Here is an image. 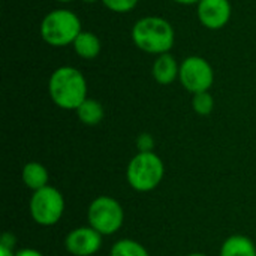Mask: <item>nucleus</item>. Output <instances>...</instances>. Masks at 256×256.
I'll list each match as a JSON object with an SVG mask.
<instances>
[{"label": "nucleus", "mask_w": 256, "mask_h": 256, "mask_svg": "<svg viewBox=\"0 0 256 256\" xmlns=\"http://www.w3.org/2000/svg\"><path fill=\"white\" fill-rule=\"evenodd\" d=\"M48 94L56 106L66 111H76L87 99V80L76 68L60 66L48 80Z\"/></svg>", "instance_id": "obj_1"}, {"label": "nucleus", "mask_w": 256, "mask_h": 256, "mask_svg": "<svg viewBox=\"0 0 256 256\" xmlns=\"http://www.w3.org/2000/svg\"><path fill=\"white\" fill-rule=\"evenodd\" d=\"M135 46L147 54L160 56L170 52L176 42V32L172 24L156 15H148L136 20L130 30Z\"/></svg>", "instance_id": "obj_2"}, {"label": "nucleus", "mask_w": 256, "mask_h": 256, "mask_svg": "<svg viewBox=\"0 0 256 256\" xmlns=\"http://www.w3.org/2000/svg\"><path fill=\"white\" fill-rule=\"evenodd\" d=\"M40 38L45 44L60 48L72 45L82 32L80 16L70 9H52L40 21Z\"/></svg>", "instance_id": "obj_3"}, {"label": "nucleus", "mask_w": 256, "mask_h": 256, "mask_svg": "<svg viewBox=\"0 0 256 256\" xmlns=\"http://www.w3.org/2000/svg\"><path fill=\"white\" fill-rule=\"evenodd\" d=\"M165 165L154 153H138L130 159L126 168V180L136 192H152L164 180Z\"/></svg>", "instance_id": "obj_4"}, {"label": "nucleus", "mask_w": 256, "mask_h": 256, "mask_svg": "<svg viewBox=\"0 0 256 256\" xmlns=\"http://www.w3.org/2000/svg\"><path fill=\"white\" fill-rule=\"evenodd\" d=\"M88 225L102 236L116 234L124 222V212L122 204L112 196L94 198L87 210Z\"/></svg>", "instance_id": "obj_5"}, {"label": "nucleus", "mask_w": 256, "mask_h": 256, "mask_svg": "<svg viewBox=\"0 0 256 256\" xmlns=\"http://www.w3.org/2000/svg\"><path fill=\"white\" fill-rule=\"evenodd\" d=\"M64 207L66 204L62 192L50 184L33 192L28 202L30 216L40 226H52L58 224L63 218Z\"/></svg>", "instance_id": "obj_6"}, {"label": "nucleus", "mask_w": 256, "mask_h": 256, "mask_svg": "<svg viewBox=\"0 0 256 256\" xmlns=\"http://www.w3.org/2000/svg\"><path fill=\"white\" fill-rule=\"evenodd\" d=\"M178 80L182 86L192 94L210 92L214 82V70L204 57L189 56L180 63Z\"/></svg>", "instance_id": "obj_7"}, {"label": "nucleus", "mask_w": 256, "mask_h": 256, "mask_svg": "<svg viewBox=\"0 0 256 256\" xmlns=\"http://www.w3.org/2000/svg\"><path fill=\"white\" fill-rule=\"evenodd\" d=\"M102 237L104 236L90 225L80 226L66 236L64 248L74 256H93L102 248Z\"/></svg>", "instance_id": "obj_8"}, {"label": "nucleus", "mask_w": 256, "mask_h": 256, "mask_svg": "<svg viewBox=\"0 0 256 256\" xmlns=\"http://www.w3.org/2000/svg\"><path fill=\"white\" fill-rule=\"evenodd\" d=\"M232 14L230 0H201L196 4V16L202 27L208 30L224 28Z\"/></svg>", "instance_id": "obj_9"}, {"label": "nucleus", "mask_w": 256, "mask_h": 256, "mask_svg": "<svg viewBox=\"0 0 256 256\" xmlns=\"http://www.w3.org/2000/svg\"><path fill=\"white\" fill-rule=\"evenodd\" d=\"M178 74H180V64L171 52L156 56L152 66V75L158 84L170 86L176 80H178Z\"/></svg>", "instance_id": "obj_10"}, {"label": "nucleus", "mask_w": 256, "mask_h": 256, "mask_svg": "<svg viewBox=\"0 0 256 256\" xmlns=\"http://www.w3.org/2000/svg\"><path fill=\"white\" fill-rule=\"evenodd\" d=\"M75 54L84 60H93L99 56L102 44L100 39L90 30H82L72 44Z\"/></svg>", "instance_id": "obj_11"}, {"label": "nucleus", "mask_w": 256, "mask_h": 256, "mask_svg": "<svg viewBox=\"0 0 256 256\" xmlns=\"http://www.w3.org/2000/svg\"><path fill=\"white\" fill-rule=\"evenodd\" d=\"M21 180L30 190L36 192L48 186V170L39 162H27L21 171Z\"/></svg>", "instance_id": "obj_12"}, {"label": "nucleus", "mask_w": 256, "mask_h": 256, "mask_svg": "<svg viewBox=\"0 0 256 256\" xmlns=\"http://www.w3.org/2000/svg\"><path fill=\"white\" fill-rule=\"evenodd\" d=\"M220 256H256V246L249 237L236 234L224 242Z\"/></svg>", "instance_id": "obj_13"}, {"label": "nucleus", "mask_w": 256, "mask_h": 256, "mask_svg": "<svg viewBox=\"0 0 256 256\" xmlns=\"http://www.w3.org/2000/svg\"><path fill=\"white\" fill-rule=\"evenodd\" d=\"M76 117L78 120L86 126H96L104 120L105 111L99 100L87 98L78 108H76Z\"/></svg>", "instance_id": "obj_14"}, {"label": "nucleus", "mask_w": 256, "mask_h": 256, "mask_svg": "<svg viewBox=\"0 0 256 256\" xmlns=\"http://www.w3.org/2000/svg\"><path fill=\"white\" fill-rule=\"evenodd\" d=\"M110 256H150L147 249L135 242V240H130V238H123V240H118L112 244L111 248V252Z\"/></svg>", "instance_id": "obj_15"}, {"label": "nucleus", "mask_w": 256, "mask_h": 256, "mask_svg": "<svg viewBox=\"0 0 256 256\" xmlns=\"http://www.w3.org/2000/svg\"><path fill=\"white\" fill-rule=\"evenodd\" d=\"M192 108L198 116H210L214 110V98L210 92L195 93L192 98Z\"/></svg>", "instance_id": "obj_16"}, {"label": "nucleus", "mask_w": 256, "mask_h": 256, "mask_svg": "<svg viewBox=\"0 0 256 256\" xmlns=\"http://www.w3.org/2000/svg\"><path fill=\"white\" fill-rule=\"evenodd\" d=\"M102 4L116 14H128L132 9H135V6L138 4L140 0H100Z\"/></svg>", "instance_id": "obj_17"}, {"label": "nucleus", "mask_w": 256, "mask_h": 256, "mask_svg": "<svg viewBox=\"0 0 256 256\" xmlns=\"http://www.w3.org/2000/svg\"><path fill=\"white\" fill-rule=\"evenodd\" d=\"M135 144H136L138 153H148V152H153L156 142H154V138L150 134L144 132V134H140L138 135Z\"/></svg>", "instance_id": "obj_18"}, {"label": "nucleus", "mask_w": 256, "mask_h": 256, "mask_svg": "<svg viewBox=\"0 0 256 256\" xmlns=\"http://www.w3.org/2000/svg\"><path fill=\"white\" fill-rule=\"evenodd\" d=\"M0 244L8 246V248H10V249H14V246H15V237H14L10 232H4V234L2 236Z\"/></svg>", "instance_id": "obj_19"}, {"label": "nucleus", "mask_w": 256, "mask_h": 256, "mask_svg": "<svg viewBox=\"0 0 256 256\" xmlns=\"http://www.w3.org/2000/svg\"><path fill=\"white\" fill-rule=\"evenodd\" d=\"M15 256H44L39 250H36V249H21V250H18Z\"/></svg>", "instance_id": "obj_20"}, {"label": "nucleus", "mask_w": 256, "mask_h": 256, "mask_svg": "<svg viewBox=\"0 0 256 256\" xmlns=\"http://www.w3.org/2000/svg\"><path fill=\"white\" fill-rule=\"evenodd\" d=\"M0 256H15V252H14V249L0 244Z\"/></svg>", "instance_id": "obj_21"}, {"label": "nucleus", "mask_w": 256, "mask_h": 256, "mask_svg": "<svg viewBox=\"0 0 256 256\" xmlns=\"http://www.w3.org/2000/svg\"><path fill=\"white\" fill-rule=\"evenodd\" d=\"M178 4H184V6H189V4H198L201 0H172Z\"/></svg>", "instance_id": "obj_22"}, {"label": "nucleus", "mask_w": 256, "mask_h": 256, "mask_svg": "<svg viewBox=\"0 0 256 256\" xmlns=\"http://www.w3.org/2000/svg\"><path fill=\"white\" fill-rule=\"evenodd\" d=\"M186 256H207V255H204V254H200V252H195V254H189V255H186Z\"/></svg>", "instance_id": "obj_23"}, {"label": "nucleus", "mask_w": 256, "mask_h": 256, "mask_svg": "<svg viewBox=\"0 0 256 256\" xmlns=\"http://www.w3.org/2000/svg\"><path fill=\"white\" fill-rule=\"evenodd\" d=\"M84 3H96V2H100V0H82Z\"/></svg>", "instance_id": "obj_24"}, {"label": "nucleus", "mask_w": 256, "mask_h": 256, "mask_svg": "<svg viewBox=\"0 0 256 256\" xmlns=\"http://www.w3.org/2000/svg\"><path fill=\"white\" fill-rule=\"evenodd\" d=\"M56 2H58V3H69V2H74V0H56Z\"/></svg>", "instance_id": "obj_25"}]
</instances>
